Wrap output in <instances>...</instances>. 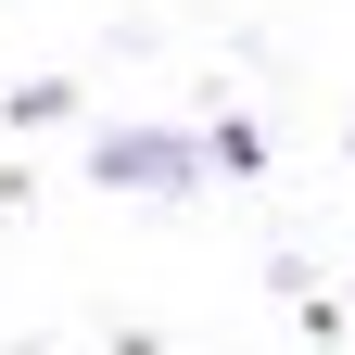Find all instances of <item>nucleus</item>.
<instances>
[{
  "mask_svg": "<svg viewBox=\"0 0 355 355\" xmlns=\"http://www.w3.org/2000/svg\"><path fill=\"white\" fill-rule=\"evenodd\" d=\"M203 127H102L89 140V191H127V203H191L203 191Z\"/></svg>",
  "mask_w": 355,
  "mask_h": 355,
  "instance_id": "f257e3e1",
  "label": "nucleus"
},
{
  "mask_svg": "<svg viewBox=\"0 0 355 355\" xmlns=\"http://www.w3.org/2000/svg\"><path fill=\"white\" fill-rule=\"evenodd\" d=\"M76 114H89V89H76V76H13V89H0V127H13V140L76 127Z\"/></svg>",
  "mask_w": 355,
  "mask_h": 355,
  "instance_id": "f03ea898",
  "label": "nucleus"
},
{
  "mask_svg": "<svg viewBox=\"0 0 355 355\" xmlns=\"http://www.w3.org/2000/svg\"><path fill=\"white\" fill-rule=\"evenodd\" d=\"M203 165H216V178H266V127H254V114H216V127H203Z\"/></svg>",
  "mask_w": 355,
  "mask_h": 355,
  "instance_id": "7ed1b4c3",
  "label": "nucleus"
}]
</instances>
